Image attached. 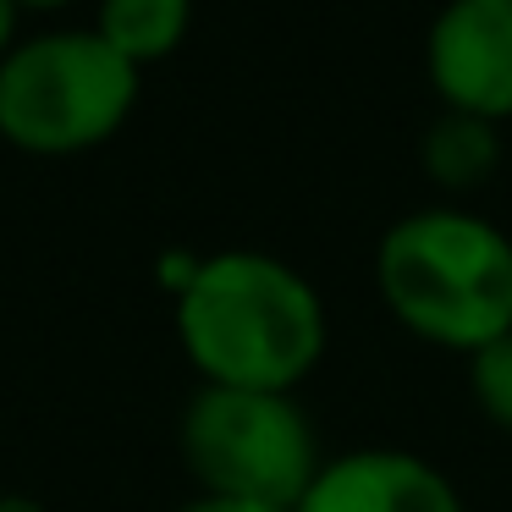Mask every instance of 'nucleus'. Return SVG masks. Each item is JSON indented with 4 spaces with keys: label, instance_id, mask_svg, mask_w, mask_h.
<instances>
[{
    "label": "nucleus",
    "instance_id": "f257e3e1",
    "mask_svg": "<svg viewBox=\"0 0 512 512\" xmlns=\"http://www.w3.org/2000/svg\"><path fill=\"white\" fill-rule=\"evenodd\" d=\"M177 336L204 386L292 391L325 353V303L292 265L232 248L177 298Z\"/></svg>",
    "mask_w": 512,
    "mask_h": 512
},
{
    "label": "nucleus",
    "instance_id": "f03ea898",
    "mask_svg": "<svg viewBox=\"0 0 512 512\" xmlns=\"http://www.w3.org/2000/svg\"><path fill=\"white\" fill-rule=\"evenodd\" d=\"M375 287L419 342L479 353L512 331V237L474 210H413L380 237Z\"/></svg>",
    "mask_w": 512,
    "mask_h": 512
},
{
    "label": "nucleus",
    "instance_id": "7ed1b4c3",
    "mask_svg": "<svg viewBox=\"0 0 512 512\" xmlns=\"http://www.w3.org/2000/svg\"><path fill=\"white\" fill-rule=\"evenodd\" d=\"M138 105V67L89 28H56L0 61V138L23 155H83Z\"/></svg>",
    "mask_w": 512,
    "mask_h": 512
},
{
    "label": "nucleus",
    "instance_id": "20e7f679",
    "mask_svg": "<svg viewBox=\"0 0 512 512\" xmlns=\"http://www.w3.org/2000/svg\"><path fill=\"white\" fill-rule=\"evenodd\" d=\"M182 457L204 496L265 501L292 512L320 474L314 424L292 391H232L204 386L182 413Z\"/></svg>",
    "mask_w": 512,
    "mask_h": 512
},
{
    "label": "nucleus",
    "instance_id": "39448f33",
    "mask_svg": "<svg viewBox=\"0 0 512 512\" xmlns=\"http://www.w3.org/2000/svg\"><path fill=\"white\" fill-rule=\"evenodd\" d=\"M424 72L446 111L512 116V0H446L424 34Z\"/></svg>",
    "mask_w": 512,
    "mask_h": 512
},
{
    "label": "nucleus",
    "instance_id": "423d86ee",
    "mask_svg": "<svg viewBox=\"0 0 512 512\" xmlns=\"http://www.w3.org/2000/svg\"><path fill=\"white\" fill-rule=\"evenodd\" d=\"M292 512H463V496L424 457L397 446H358L331 457Z\"/></svg>",
    "mask_w": 512,
    "mask_h": 512
},
{
    "label": "nucleus",
    "instance_id": "0eeeda50",
    "mask_svg": "<svg viewBox=\"0 0 512 512\" xmlns=\"http://www.w3.org/2000/svg\"><path fill=\"white\" fill-rule=\"evenodd\" d=\"M188 23H193V0H100L94 34L133 67H149V61H166L188 39Z\"/></svg>",
    "mask_w": 512,
    "mask_h": 512
},
{
    "label": "nucleus",
    "instance_id": "6e6552de",
    "mask_svg": "<svg viewBox=\"0 0 512 512\" xmlns=\"http://www.w3.org/2000/svg\"><path fill=\"white\" fill-rule=\"evenodd\" d=\"M419 155H424V171H430L441 188H479V182L496 171V160H501L496 122L446 111V116H435V122H430Z\"/></svg>",
    "mask_w": 512,
    "mask_h": 512
},
{
    "label": "nucleus",
    "instance_id": "1a4fd4ad",
    "mask_svg": "<svg viewBox=\"0 0 512 512\" xmlns=\"http://www.w3.org/2000/svg\"><path fill=\"white\" fill-rule=\"evenodd\" d=\"M468 386H474L479 413L512 435V331L468 353Z\"/></svg>",
    "mask_w": 512,
    "mask_h": 512
},
{
    "label": "nucleus",
    "instance_id": "9d476101",
    "mask_svg": "<svg viewBox=\"0 0 512 512\" xmlns=\"http://www.w3.org/2000/svg\"><path fill=\"white\" fill-rule=\"evenodd\" d=\"M177 512H281V507H265V501H237V496H193L188 507Z\"/></svg>",
    "mask_w": 512,
    "mask_h": 512
},
{
    "label": "nucleus",
    "instance_id": "9b49d317",
    "mask_svg": "<svg viewBox=\"0 0 512 512\" xmlns=\"http://www.w3.org/2000/svg\"><path fill=\"white\" fill-rule=\"evenodd\" d=\"M12 34H17V0H0V61L12 56Z\"/></svg>",
    "mask_w": 512,
    "mask_h": 512
},
{
    "label": "nucleus",
    "instance_id": "f8f14e48",
    "mask_svg": "<svg viewBox=\"0 0 512 512\" xmlns=\"http://www.w3.org/2000/svg\"><path fill=\"white\" fill-rule=\"evenodd\" d=\"M0 512H45L34 496H0Z\"/></svg>",
    "mask_w": 512,
    "mask_h": 512
},
{
    "label": "nucleus",
    "instance_id": "ddd939ff",
    "mask_svg": "<svg viewBox=\"0 0 512 512\" xmlns=\"http://www.w3.org/2000/svg\"><path fill=\"white\" fill-rule=\"evenodd\" d=\"M17 6H72V0H17Z\"/></svg>",
    "mask_w": 512,
    "mask_h": 512
}]
</instances>
